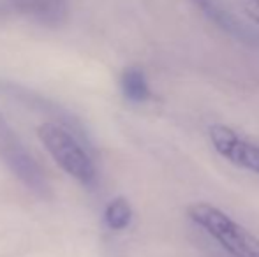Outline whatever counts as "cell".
<instances>
[{
	"instance_id": "obj_5",
	"label": "cell",
	"mask_w": 259,
	"mask_h": 257,
	"mask_svg": "<svg viewBox=\"0 0 259 257\" xmlns=\"http://www.w3.org/2000/svg\"><path fill=\"white\" fill-rule=\"evenodd\" d=\"M199 9L203 11L205 16L210 18L219 28L226 30L229 35L233 37L240 39V41L247 42V44H252V46H259V35L254 30L247 28L245 25L242 23L240 20H236L235 16L224 11L222 7H219V4L215 0H192Z\"/></svg>"
},
{
	"instance_id": "obj_4",
	"label": "cell",
	"mask_w": 259,
	"mask_h": 257,
	"mask_svg": "<svg viewBox=\"0 0 259 257\" xmlns=\"http://www.w3.org/2000/svg\"><path fill=\"white\" fill-rule=\"evenodd\" d=\"M208 137L215 151L231 164L259 175V144L243 139L228 125L213 124L208 127Z\"/></svg>"
},
{
	"instance_id": "obj_8",
	"label": "cell",
	"mask_w": 259,
	"mask_h": 257,
	"mask_svg": "<svg viewBox=\"0 0 259 257\" xmlns=\"http://www.w3.org/2000/svg\"><path fill=\"white\" fill-rule=\"evenodd\" d=\"M122 92L131 102H145L150 99V86L147 76L140 67H127L120 78Z\"/></svg>"
},
{
	"instance_id": "obj_10",
	"label": "cell",
	"mask_w": 259,
	"mask_h": 257,
	"mask_svg": "<svg viewBox=\"0 0 259 257\" xmlns=\"http://www.w3.org/2000/svg\"><path fill=\"white\" fill-rule=\"evenodd\" d=\"M242 7L247 16L259 27V0H242Z\"/></svg>"
},
{
	"instance_id": "obj_6",
	"label": "cell",
	"mask_w": 259,
	"mask_h": 257,
	"mask_svg": "<svg viewBox=\"0 0 259 257\" xmlns=\"http://www.w3.org/2000/svg\"><path fill=\"white\" fill-rule=\"evenodd\" d=\"M7 92H9L11 95L14 97V99L21 100V102H28V106L35 108V110H39V111H42V113H46L48 117L57 118V120L60 122V127L67 129L69 132L74 134V136L78 137L79 141H89L85 130H83V127L79 125L78 118H74L71 113H67L65 110H62L58 104L48 102V100L42 99V97L32 95L28 90H20V88H16V86H13V88L7 90Z\"/></svg>"
},
{
	"instance_id": "obj_2",
	"label": "cell",
	"mask_w": 259,
	"mask_h": 257,
	"mask_svg": "<svg viewBox=\"0 0 259 257\" xmlns=\"http://www.w3.org/2000/svg\"><path fill=\"white\" fill-rule=\"evenodd\" d=\"M37 134L41 143L55 159V162L67 175H71L72 178H76L87 187H92L96 183L97 173L94 161L74 134L60 127L58 124H42L37 129Z\"/></svg>"
},
{
	"instance_id": "obj_1",
	"label": "cell",
	"mask_w": 259,
	"mask_h": 257,
	"mask_svg": "<svg viewBox=\"0 0 259 257\" xmlns=\"http://www.w3.org/2000/svg\"><path fill=\"white\" fill-rule=\"evenodd\" d=\"M187 215L196 226L210 234L229 255L259 257V240L250 231L240 226L228 213L208 202H196L189 206Z\"/></svg>"
},
{
	"instance_id": "obj_9",
	"label": "cell",
	"mask_w": 259,
	"mask_h": 257,
	"mask_svg": "<svg viewBox=\"0 0 259 257\" xmlns=\"http://www.w3.org/2000/svg\"><path fill=\"white\" fill-rule=\"evenodd\" d=\"M133 219V208H131L129 201L125 197H116L106 206L104 220L108 224L109 229L113 231H122L131 224Z\"/></svg>"
},
{
	"instance_id": "obj_3",
	"label": "cell",
	"mask_w": 259,
	"mask_h": 257,
	"mask_svg": "<svg viewBox=\"0 0 259 257\" xmlns=\"http://www.w3.org/2000/svg\"><path fill=\"white\" fill-rule=\"evenodd\" d=\"M0 159L28 190L41 197H48L50 183L41 166L28 153L25 144L2 115H0Z\"/></svg>"
},
{
	"instance_id": "obj_7",
	"label": "cell",
	"mask_w": 259,
	"mask_h": 257,
	"mask_svg": "<svg viewBox=\"0 0 259 257\" xmlns=\"http://www.w3.org/2000/svg\"><path fill=\"white\" fill-rule=\"evenodd\" d=\"M18 11L48 27H58L67 18V0H11Z\"/></svg>"
}]
</instances>
